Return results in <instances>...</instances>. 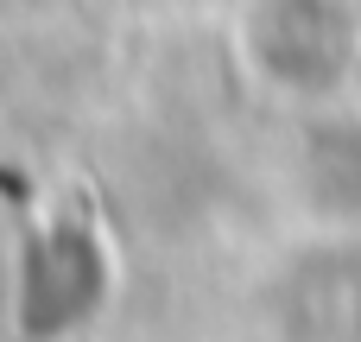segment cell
Listing matches in <instances>:
<instances>
[{"label": "cell", "mask_w": 361, "mask_h": 342, "mask_svg": "<svg viewBox=\"0 0 361 342\" xmlns=\"http://www.w3.org/2000/svg\"><path fill=\"white\" fill-rule=\"evenodd\" d=\"M228 44L241 76L292 108L336 102L361 63V32L349 0H235Z\"/></svg>", "instance_id": "6da1fadb"}]
</instances>
